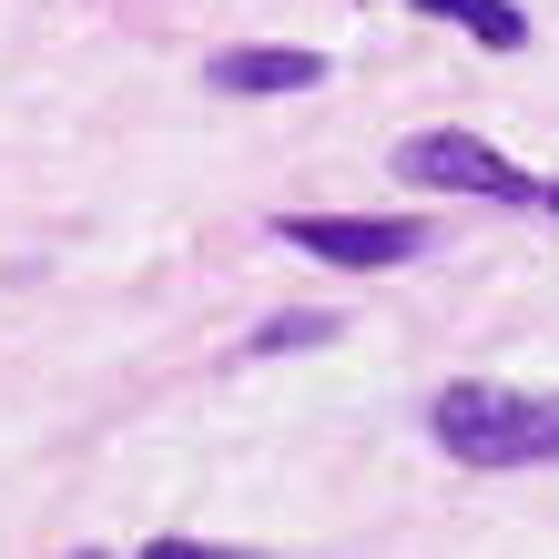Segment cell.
Listing matches in <instances>:
<instances>
[{
  "instance_id": "1",
  "label": "cell",
  "mask_w": 559,
  "mask_h": 559,
  "mask_svg": "<svg viewBox=\"0 0 559 559\" xmlns=\"http://www.w3.org/2000/svg\"><path fill=\"white\" fill-rule=\"evenodd\" d=\"M427 438L457 468H549L559 457V397L509 386V377H448L427 397Z\"/></svg>"
},
{
  "instance_id": "2",
  "label": "cell",
  "mask_w": 559,
  "mask_h": 559,
  "mask_svg": "<svg viewBox=\"0 0 559 559\" xmlns=\"http://www.w3.org/2000/svg\"><path fill=\"white\" fill-rule=\"evenodd\" d=\"M275 245L316 254V265H346V275H386V265H417L438 235L417 214H275Z\"/></svg>"
},
{
  "instance_id": "3",
  "label": "cell",
  "mask_w": 559,
  "mask_h": 559,
  "mask_svg": "<svg viewBox=\"0 0 559 559\" xmlns=\"http://www.w3.org/2000/svg\"><path fill=\"white\" fill-rule=\"evenodd\" d=\"M386 163H397V183L488 193V204H519V214H539V174H519V163H509L499 143H478V133H407Z\"/></svg>"
},
{
  "instance_id": "4",
  "label": "cell",
  "mask_w": 559,
  "mask_h": 559,
  "mask_svg": "<svg viewBox=\"0 0 559 559\" xmlns=\"http://www.w3.org/2000/svg\"><path fill=\"white\" fill-rule=\"evenodd\" d=\"M214 92H245V103H285V92H316L325 82V51H275V41H245V51H214L204 61Z\"/></svg>"
},
{
  "instance_id": "5",
  "label": "cell",
  "mask_w": 559,
  "mask_h": 559,
  "mask_svg": "<svg viewBox=\"0 0 559 559\" xmlns=\"http://www.w3.org/2000/svg\"><path fill=\"white\" fill-rule=\"evenodd\" d=\"M407 11H427V21H457V31H468V41H488V51H519V41H530L519 0H407Z\"/></svg>"
},
{
  "instance_id": "6",
  "label": "cell",
  "mask_w": 559,
  "mask_h": 559,
  "mask_svg": "<svg viewBox=\"0 0 559 559\" xmlns=\"http://www.w3.org/2000/svg\"><path fill=\"white\" fill-rule=\"evenodd\" d=\"M295 346H336V316L295 306V316H275V325H254V336H245V356H295Z\"/></svg>"
},
{
  "instance_id": "7",
  "label": "cell",
  "mask_w": 559,
  "mask_h": 559,
  "mask_svg": "<svg viewBox=\"0 0 559 559\" xmlns=\"http://www.w3.org/2000/svg\"><path fill=\"white\" fill-rule=\"evenodd\" d=\"M539 214H549V224H559V183H539Z\"/></svg>"
}]
</instances>
